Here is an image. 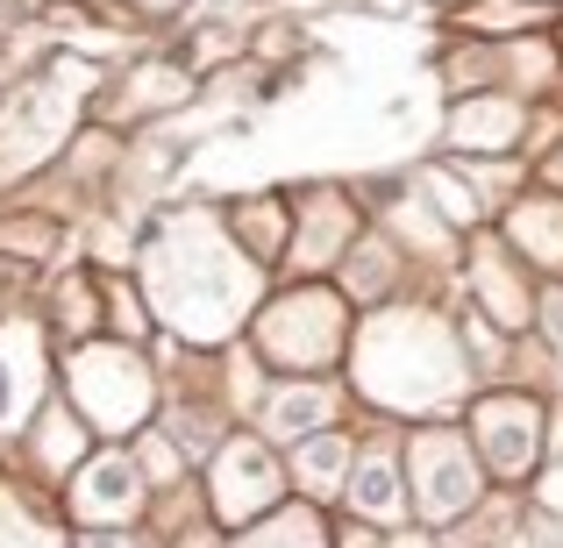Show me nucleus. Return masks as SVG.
Wrapping results in <instances>:
<instances>
[{"instance_id":"1","label":"nucleus","mask_w":563,"mask_h":548,"mask_svg":"<svg viewBox=\"0 0 563 548\" xmlns=\"http://www.w3.org/2000/svg\"><path fill=\"white\" fill-rule=\"evenodd\" d=\"M143 292H151V314L172 335H186V343H229L264 292V264L214 214L186 206V214L157 221L151 249H143Z\"/></svg>"},{"instance_id":"2","label":"nucleus","mask_w":563,"mask_h":548,"mask_svg":"<svg viewBox=\"0 0 563 548\" xmlns=\"http://www.w3.org/2000/svg\"><path fill=\"white\" fill-rule=\"evenodd\" d=\"M350 370H357V392L385 413H442L464 399V343L442 314H421V306L364 321Z\"/></svg>"},{"instance_id":"3","label":"nucleus","mask_w":563,"mask_h":548,"mask_svg":"<svg viewBox=\"0 0 563 548\" xmlns=\"http://www.w3.org/2000/svg\"><path fill=\"white\" fill-rule=\"evenodd\" d=\"M86 93H93V65H79V57H51L43 71L0 93V186L36 179L65 150L71 122L86 114Z\"/></svg>"},{"instance_id":"4","label":"nucleus","mask_w":563,"mask_h":548,"mask_svg":"<svg viewBox=\"0 0 563 548\" xmlns=\"http://www.w3.org/2000/svg\"><path fill=\"white\" fill-rule=\"evenodd\" d=\"M65 384H71V413H79L86 427H100V435H136V427L151 421V406H157V378L129 343L71 349Z\"/></svg>"},{"instance_id":"5","label":"nucleus","mask_w":563,"mask_h":548,"mask_svg":"<svg viewBox=\"0 0 563 548\" xmlns=\"http://www.w3.org/2000/svg\"><path fill=\"white\" fill-rule=\"evenodd\" d=\"M343 343H350L343 300L321 292V286H300V292H286V300H272L257 314V349L278 370H321V364L343 357Z\"/></svg>"},{"instance_id":"6","label":"nucleus","mask_w":563,"mask_h":548,"mask_svg":"<svg viewBox=\"0 0 563 548\" xmlns=\"http://www.w3.org/2000/svg\"><path fill=\"white\" fill-rule=\"evenodd\" d=\"M407 470H413V506H421L428 521H456V513L478 506V456H471V441L450 435V427L413 435Z\"/></svg>"},{"instance_id":"7","label":"nucleus","mask_w":563,"mask_h":548,"mask_svg":"<svg viewBox=\"0 0 563 548\" xmlns=\"http://www.w3.org/2000/svg\"><path fill=\"white\" fill-rule=\"evenodd\" d=\"M43 384H51L43 321L8 314L0 321V435H22V427L43 413Z\"/></svg>"},{"instance_id":"8","label":"nucleus","mask_w":563,"mask_h":548,"mask_svg":"<svg viewBox=\"0 0 563 548\" xmlns=\"http://www.w3.org/2000/svg\"><path fill=\"white\" fill-rule=\"evenodd\" d=\"M278 492H286V478H278V456L264 441H250V435L221 441V456H214V513L221 521H264L278 506Z\"/></svg>"},{"instance_id":"9","label":"nucleus","mask_w":563,"mask_h":548,"mask_svg":"<svg viewBox=\"0 0 563 548\" xmlns=\"http://www.w3.org/2000/svg\"><path fill=\"white\" fill-rule=\"evenodd\" d=\"M471 435H478V456L499 470V478H521V470H536L542 456V406L521 392H493L478 399V413H471Z\"/></svg>"},{"instance_id":"10","label":"nucleus","mask_w":563,"mask_h":548,"mask_svg":"<svg viewBox=\"0 0 563 548\" xmlns=\"http://www.w3.org/2000/svg\"><path fill=\"white\" fill-rule=\"evenodd\" d=\"M143 506V463L136 456H86L79 470H71V513H79L86 527H122L136 521Z\"/></svg>"},{"instance_id":"11","label":"nucleus","mask_w":563,"mask_h":548,"mask_svg":"<svg viewBox=\"0 0 563 548\" xmlns=\"http://www.w3.org/2000/svg\"><path fill=\"white\" fill-rule=\"evenodd\" d=\"M350 235H357V214H350V200H343V192H335V186L307 192L300 228H292V243H286L292 271H329V264L350 249Z\"/></svg>"},{"instance_id":"12","label":"nucleus","mask_w":563,"mask_h":548,"mask_svg":"<svg viewBox=\"0 0 563 548\" xmlns=\"http://www.w3.org/2000/svg\"><path fill=\"white\" fill-rule=\"evenodd\" d=\"M471 292H478L485 321H493V328H507V335H521L528 321H536V300H528L521 271H514V257L499 243H478V249H471Z\"/></svg>"},{"instance_id":"13","label":"nucleus","mask_w":563,"mask_h":548,"mask_svg":"<svg viewBox=\"0 0 563 548\" xmlns=\"http://www.w3.org/2000/svg\"><path fill=\"white\" fill-rule=\"evenodd\" d=\"M521 100H507V93H471L464 108L450 114V143L456 150H478V157H499V150H514L521 143Z\"/></svg>"},{"instance_id":"14","label":"nucleus","mask_w":563,"mask_h":548,"mask_svg":"<svg viewBox=\"0 0 563 548\" xmlns=\"http://www.w3.org/2000/svg\"><path fill=\"white\" fill-rule=\"evenodd\" d=\"M329 421H335V392H329V384L292 378L286 392L264 399V435H272V441H307V435H321Z\"/></svg>"},{"instance_id":"15","label":"nucleus","mask_w":563,"mask_h":548,"mask_svg":"<svg viewBox=\"0 0 563 548\" xmlns=\"http://www.w3.org/2000/svg\"><path fill=\"white\" fill-rule=\"evenodd\" d=\"M507 243L536 257L542 271H563V200H521L507 221Z\"/></svg>"},{"instance_id":"16","label":"nucleus","mask_w":563,"mask_h":548,"mask_svg":"<svg viewBox=\"0 0 563 548\" xmlns=\"http://www.w3.org/2000/svg\"><path fill=\"white\" fill-rule=\"evenodd\" d=\"M192 93V79L179 65H136L122 79V100H114V114L122 122H143V114H165V108H179V100Z\"/></svg>"},{"instance_id":"17","label":"nucleus","mask_w":563,"mask_h":548,"mask_svg":"<svg viewBox=\"0 0 563 548\" xmlns=\"http://www.w3.org/2000/svg\"><path fill=\"white\" fill-rule=\"evenodd\" d=\"M343 492H350V506H357L364 521H399V513H407V492H399V463H393V456H364V463H350Z\"/></svg>"},{"instance_id":"18","label":"nucleus","mask_w":563,"mask_h":548,"mask_svg":"<svg viewBox=\"0 0 563 548\" xmlns=\"http://www.w3.org/2000/svg\"><path fill=\"white\" fill-rule=\"evenodd\" d=\"M292 478L307 484V499H335L343 492V478H350V435H307L300 441V456H292Z\"/></svg>"},{"instance_id":"19","label":"nucleus","mask_w":563,"mask_h":548,"mask_svg":"<svg viewBox=\"0 0 563 548\" xmlns=\"http://www.w3.org/2000/svg\"><path fill=\"white\" fill-rule=\"evenodd\" d=\"M79 456H86V421L79 413H65V406L36 413V463L43 470H79Z\"/></svg>"},{"instance_id":"20","label":"nucleus","mask_w":563,"mask_h":548,"mask_svg":"<svg viewBox=\"0 0 563 548\" xmlns=\"http://www.w3.org/2000/svg\"><path fill=\"white\" fill-rule=\"evenodd\" d=\"M421 192L435 200V214H442V221H456V228H471V221L485 214V206H478V186H464L450 165H428V171H421Z\"/></svg>"},{"instance_id":"21","label":"nucleus","mask_w":563,"mask_h":548,"mask_svg":"<svg viewBox=\"0 0 563 548\" xmlns=\"http://www.w3.org/2000/svg\"><path fill=\"white\" fill-rule=\"evenodd\" d=\"M399 278V264H393V243H357L350 249V271H343V286H350V300H378L385 286Z\"/></svg>"},{"instance_id":"22","label":"nucleus","mask_w":563,"mask_h":548,"mask_svg":"<svg viewBox=\"0 0 563 548\" xmlns=\"http://www.w3.org/2000/svg\"><path fill=\"white\" fill-rule=\"evenodd\" d=\"M278 228H286V214H278V200H250L243 214H235V243L250 249V257H278Z\"/></svg>"},{"instance_id":"23","label":"nucleus","mask_w":563,"mask_h":548,"mask_svg":"<svg viewBox=\"0 0 563 548\" xmlns=\"http://www.w3.org/2000/svg\"><path fill=\"white\" fill-rule=\"evenodd\" d=\"M243 548H329V541H321L314 513H272L257 535H243Z\"/></svg>"},{"instance_id":"24","label":"nucleus","mask_w":563,"mask_h":548,"mask_svg":"<svg viewBox=\"0 0 563 548\" xmlns=\"http://www.w3.org/2000/svg\"><path fill=\"white\" fill-rule=\"evenodd\" d=\"M0 548H65V541L22 506V492H0Z\"/></svg>"},{"instance_id":"25","label":"nucleus","mask_w":563,"mask_h":548,"mask_svg":"<svg viewBox=\"0 0 563 548\" xmlns=\"http://www.w3.org/2000/svg\"><path fill=\"white\" fill-rule=\"evenodd\" d=\"M57 328L65 335H93L100 328V300H93L86 278H65V286H57Z\"/></svg>"},{"instance_id":"26","label":"nucleus","mask_w":563,"mask_h":548,"mask_svg":"<svg viewBox=\"0 0 563 548\" xmlns=\"http://www.w3.org/2000/svg\"><path fill=\"white\" fill-rule=\"evenodd\" d=\"M108 314H114V328H122V335H143V328H151V314H143V300L129 286H108Z\"/></svg>"},{"instance_id":"27","label":"nucleus","mask_w":563,"mask_h":548,"mask_svg":"<svg viewBox=\"0 0 563 548\" xmlns=\"http://www.w3.org/2000/svg\"><path fill=\"white\" fill-rule=\"evenodd\" d=\"M536 314H542V335H550V343L563 349V292H550V300H542Z\"/></svg>"},{"instance_id":"28","label":"nucleus","mask_w":563,"mask_h":548,"mask_svg":"<svg viewBox=\"0 0 563 548\" xmlns=\"http://www.w3.org/2000/svg\"><path fill=\"white\" fill-rule=\"evenodd\" d=\"M129 8H143V14H172V8H186V0H129Z\"/></svg>"},{"instance_id":"29","label":"nucleus","mask_w":563,"mask_h":548,"mask_svg":"<svg viewBox=\"0 0 563 548\" xmlns=\"http://www.w3.org/2000/svg\"><path fill=\"white\" fill-rule=\"evenodd\" d=\"M79 548H136L129 535H93V541H79Z\"/></svg>"},{"instance_id":"30","label":"nucleus","mask_w":563,"mask_h":548,"mask_svg":"<svg viewBox=\"0 0 563 548\" xmlns=\"http://www.w3.org/2000/svg\"><path fill=\"white\" fill-rule=\"evenodd\" d=\"M550 179H556V186H563V157H556V165H550Z\"/></svg>"},{"instance_id":"31","label":"nucleus","mask_w":563,"mask_h":548,"mask_svg":"<svg viewBox=\"0 0 563 548\" xmlns=\"http://www.w3.org/2000/svg\"><path fill=\"white\" fill-rule=\"evenodd\" d=\"M399 548H428V541H399Z\"/></svg>"}]
</instances>
